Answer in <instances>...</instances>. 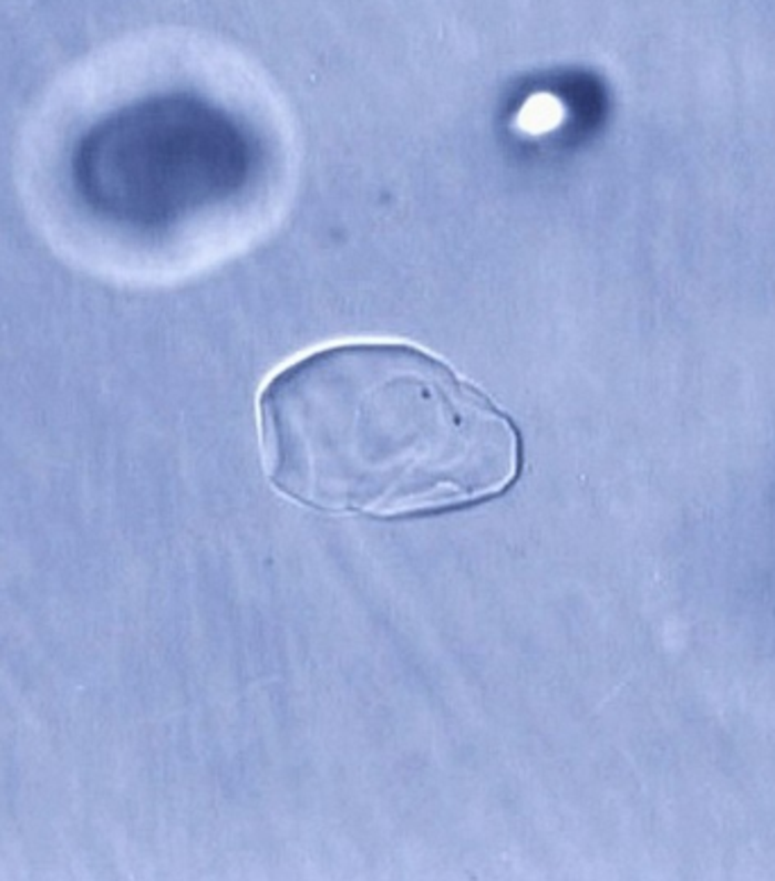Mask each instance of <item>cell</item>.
I'll return each instance as SVG.
<instances>
[{
	"mask_svg": "<svg viewBox=\"0 0 775 881\" xmlns=\"http://www.w3.org/2000/svg\"><path fill=\"white\" fill-rule=\"evenodd\" d=\"M281 495L331 515L409 519L486 504L519 478L513 419L445 361L348 342L277 372L259 397Z\"/></svg>",
	"mask_w": 775,
	"mask_h": 881,
	"instance_id": "6da1fadb",
	"label": "cell"
}]
</instances>
